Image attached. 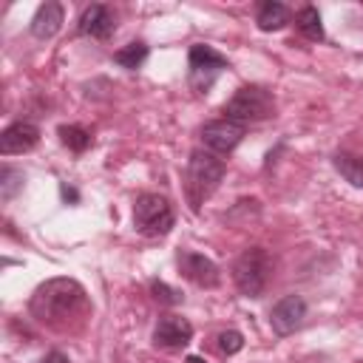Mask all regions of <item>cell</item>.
<instances>
[{
    "label": "cell",
    "mask_w": 363,
    "mask_h": 363,
    "mask_svg": "<svg viewBox=\"0 0 363 363\" xmlns=\"http://www.w3.org/2000/svg\"><path fill=\"white\" fill-rule=\"evenodd\" d=\"M28 309L40 323L54 326V329H65L68 320L79 318L88 309V298H85V289L79 281L51 278L34 289Z\"/></svg>",
    "instance_id": "6da1fadb"
},
{
    "label": "cell",
    "mask_w": 363,
    "mask_h": 363,
    "mask_svg": "<svg viewBox=\"0 0 363 363\" xmlns=\"http://www.w3.org/2000/svg\"><path fill=\"white\" fill-rule=\"evenodd\" d=\"M224 179V162L210 150H193L187 159V199L193 210L201 207V201L218 187Z\"/></svg>",
    "instance_id": "7a4b0ae2"
},
{
    "label": "cell",
    "mask_w": 363,
    "mask_h": 363,
    "mask_svg": "<svg viewBox=\"0 0 363 363\" xmlns=\"http://www.w3.org/2000/svg\"><path fill=\"white\" fill-rule=\"evenodd\" d=\"M275 113V99L267 88L261 85H244L238 88L227 105H224V119H233L238 125H252V122H264Z\"/></svg>",
    "instance_id": "3957f363"
},
{
    "label": "cell",
    "mask_w": 363,
    "mask_h": 363,
    "mask_svg": "<svg viewBox=\"0 0 363 363\" xmlns=\"http://www.w3.org/2000/svg\"><path fill=\"white\" fill-rule=\"evenodd\" d=\"M269 272H272V258H269V252L261 250V247H252V250H244V252L235 258V264H233V284L238 286L241 295L258 298V295L267 289Z\"/></svg>",
    "instance_id": "277c9868"
},
{
    "label": "cell",
    "mask_w": 363,
    "mask_h": 363,
    "mask_svg": "<svg viewBox=\"0 0 363 363\" xmlns=\"http://www.w3.org/2000/svg\"><path fill=\"white\" fill-rule=\"evenodd\" d=\"M173 207L159 193H142L133 204V227L147 238H162L173 230Z\"/></svg>",
    "instance_id": "5b68a950"
},
{
    "label": "cell",
    "mask_w": 363,
    "mask_h": 363,
    "mask_svg": "<svg viewBox=\"0 0 363 363\" xmlns=\"http://www.w3.org/2000/svg\"><path fill=\"white\" fill-rule=\"evenodd\" d=\"M187 65H190V85L199 94H207L210 85L216 82V77L227 68V57H221L216 48L210 45H193L187 54Z\"/></svg>",
    "instance_id": "8992f818"
},
{
    "label": "cell",
    "mask_w": 363,
    "mask_h": 363,
    "mask_svg": "<svg viewBox=\"0 0 363 363\" xmlns=\"http://www.w3.org/2000/svg\"><path fill=\"white\" fill-rule=\"evenodd\" d=\"M241 139H244V125H238L233 119H213L201 128V142L216 156L235 150L241 145Z\"/></svg>",
    "instance_id": "52a82bcc"
},
{
    "label": "cell",
    "mask_w": 363,
    "mask_h": 363,
    "mask_svg": "<svg viewBox=\"0 0 363 363\" xmlns=\"http://www.w3.org/2000/svg\"><path fill=\"white\" fill-rule=\"evenodd\" d=\"M179 272L190 281V284H196V286H204V289H213V286H218V281H221V272H218V267L207 258V255H201V252H193V250H182L179 252Z\"/></svg>",
    "instance_id": "ba28073f"
},
{
    "label": "cell",
    "mask_w": 363,
    "mask_h": 363,
    "mask_svg": "<svg viewBox=\"0 0 363 363\" xmlns=\"http://www.w3.org/2000/svg\"><path fill=\"white\" fill-rule=\"evenodd\" d=\"M303 318H306V301L301 295H284L272 312H269V326L275 335H292L295 329L303 326Z\"/></svg>",
    "instance_id": "9c48e42d"
},
{
    "label": "cell",
    "mask_w": 363,
    "mask_h": 363,
    "mask_svg": "<svg viewBox=\"0 0 363 363\" xmlns=\"http://www.w3.org/2000/svg\"><path fill=\"white\" fill-rule=\"evenodd\" d=\"M190 340H193V323L187 318H182V315H164V318H159V323L153 329V343L159 349L179 352Z\"/></svg>",
    "instance_id": "30bf717a"
},
{
    "label": "cell",
    "mask_w": 363,
    "mask_h": 363,
    "mask_svg": "<svg viewBox=\"0 0 363 363\" xmlns=\"http://www.w3.org/2000/svg\"><path fill=\"white\" fill-rule=\"evenodd\" d=\"M37 142H40V128H37L34 122L20 119V122H11V125L0 133V153H6V156H11V153H26V150L37 147Z\"/></svg>",
    "instance_id": "8fae6325"
},
{
    "label": "cell",
    "mask_w": 363,
    "mask_h": 363,
    "mask_svg": "<svg viewBox=\"0 0 363 363\" xmlns=\"http://www.w3.org/2000/svg\"><path fill=\"white\" fill-rule=\"evenodd\" d=\"M113 31H116V17H113V11L108 6L94 3V6H88L82 11V17H79V34L94 37V40H108Z\"/></svg>",
    "instance_id": "7c38bea8"
},
{
    "label": "cell",
    "mask_w": 363,
    "mask_h": 363,
    "mask_svg": "<svg viewBox=\"0 0 363 363\" xmlns=\"http://www.w3.org/2000/svg\"><path fill=\"white\" fill-rule=\"evenodd\" d=\"M60 26H62V6L54 3V0L43 3V6L37 9V14L31 17V34L40 37V40L54 37V34L60 31Z\"/></svg>",
    "instance_id": "4fadbf2b"
},
{
    "label": "cell",
    "mask_w": 363,
    "mask_h": 363,
    "mask_svg": "<svg viewBox=\"0 0 363 363\" xmlns=\"http://www.w3.org/2000/svg\"><path fill=\"white\" fill-rule=\"evenodd\" d=\"M255 23L261 31H278L289 23V11L284 3H275V0H267L258 6V14H255Z\"/></svg>",
    "instance_id": "5bb4252c"
},
{
    "label": "cell",
    "mask_w": 363,
    "mask_h": 363,
    "mask_svg": "<svg viewBox=\"0 0 363 363\" xmlns=\"http://www.w3.org/2000/svg\"><path fill=\"white\" fill-rule=\"evenodd\" d=\"M332 164H335V170H337L352 187H363V159H360V156H352V153H335Z\"/></svg>",
    "instance_id": "9a60e30c"
},
{
    "label": "cell",
    "mask_w": 363,
    "mask_h": 363,
    "mask_svg": "<svg viewBox=\"0 0 363 363\" xmlns=\"http://www.w3.org/2000/svg\"><path fill=\"white\" fill-rule=\"evenodd\" d=\"M295 26H298V31H301L306 40H315V43L323 40V23H320V14H318L315 6H303V9L295 14Z\"/></svg>",
    "instance_id": "2e32d148"
},
{
    "label": "cell",
    "mask_w": 363,
    "mask_h": 363,
    "mask_svg": "<svg viewBox=\"0 0 363 363\" xmlns=\"http://www.w3.org/2000/svg\"><path fill=\"white\" fill-rule=\"evenodd\" d=\"M113 60L122 65V68H139L145 60H147V45L145 43H128L125 48H119L116 54H113Z\"/></svg>",
    "instance_id": "e0dca14e"
},
{
    "label": "cell",
    "mask_w": 363,
    "mask_h": 363,
    "mask_svg": "<svg viewBox=\"0 0 363 363\" xmlns=\"http://www.w3.org/2000/svg\"><path fill=\"white\" fill-rule=\"evenodd\" d=\"M60 139H62V145H68L74 153H82V150L91 147V133H88L85 128H79V125H62V128H60Z\"/></svg>",
    "instance_id": "ac0fdd59"
},
{
    "label": "cell",
    "mask_w": 363,
    "mask_h": 363,
    "mask_svg": "<svg viewBox=\"0 0 363 363\" xmlns=\"http://www.w3.org/2000/svg\"><path fill=\"white\" fill-rule=\"evenodd\" d=\"M20 187H23V173H20L17 167L3 164V167H0V196L9 201Z\"/></svg>",
    "instance_id": "d6986e66"
},
{
    "label": "cell",
    "mask_w": 363,
    "mask_h": 363,
    "mask_svg": "<svg viewBox=\"0 0 363 363\" xmlns=\"http://www.w3.org/2000/svg\"><path fill=\"white\" fill-rule=\"evenodd\" d=\"M218 349H221L224 354H235V352H241V349H244V335L235 332V329H224V332L218 335Z\"/></svg>",
    "instance_id": "ffe728a7"
},
{
    "label": "cell",
    "mask_w": 363,
    "mask_h": 363,
    "mask_svg": "<svg viewBox=\"0 0 363 363\" xmlns=\"http://www.w3.org/2000/svg\"><path fill=\"white\" fill-rule=\"evenodd\" d=\"M150 292H153V298L162 301V303H179V301H182V295H179L176 289H170L164 281H153V284H150Z\"/></svg>",
    "instance_id": "44dd1931"
},
{
    "label": "cell",
    "mask_w": 363,
    "mask_h": 363,
    "mask_svg": "<svg viewBox=\"0 0 363 363\" xmlns=\"http://www.w3.org/2000/svg\"><path fill=\"white\" fill-rule=\"evenodd\" d=\"M40 363H68V357H65L62 352H48V354H45Z\"/></svg>",
    "instance_id": "7402d4cb"
},
{
    "label": "cell",
    "mask_w": 363,
    "mask_h": 363,
    "mask_svg": "<svg viewBox=\"0 0 363 363\" xmlns=\"http://www.w3.org/2000/svg\"><path fill=\"white\" fill-rule=\"evenodd\" d=\"M187 363H204V360H201L199 354H190V357H187Z\"/></svg>",
    "instance_id": "603a6c76"
}]
</instances>
